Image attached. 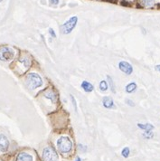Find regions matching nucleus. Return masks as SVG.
I'll use <instances>...</instances> for the list:
<instances>
[{"instance_id": "nucleus-1", "label": "nucleus", "mask_w": 160, "mask_h": 161, "mask_svg": "<svg viewBox=\"0 0 160 161\" xmlns=\"http://www.w3.org/2000/svg\"><path fill=\"white\" fill-rule=\"evenodd\" d=\"M26 83L29 89L35 90L43 85V80L39 74H35V72H31V74H27L26 78Z\"/></svg>"}, {"instance_id": "nucleus-2", "label": "nucleus", "mask_w": 160, "mask_h": 161, "mask_svg": "<svg viewBox=\"0 0 160 161\" xmlns=\"http://www.w3.org/2000/svg\"><path fill=\"white\" fill-rule=\"evenodd\" d=\"M57 148L62 154L69 153L73 149V142L68 137H61L57 140Z\"/></svg>"}, {"instance_id": "nucleus-3", "label": "nucleus", "mask_w": 160, "mask_h": 161, "mask_svg": "<svg viewBox=\"0 0 160 161\" xmlns=\"http://www.w3.org/2000/svg\"><path fill=\"white\" fill-rule=\"evenodd\" d=\"M78 23V17H70L64 24H62L61 26V31L62 34L64 35H68L70 34L71 31L74 29V27L76 26Z\"/></svg>"}, {"instance_id": "nucleus-4", "label": "nucleus", "mask_w": 160, "mask_h": 161, "mask_svg": "<svg viewBox=\"0 0 160 161\" xmlns=\"http://www.w3.org/2000/svg\"><path fill=\"white\" fill-rule=\"evenodd\" d=\"M15 56V51L8 46L0 47V60L4 62L11 61Z\"/></svg>"}, {"instance_id": "nucleus-5", "label": "nucleus", "mask_w": 160, "mask_h": 161, "mask_svg": "<svg viewBox=\"0 0 160 161\" xmlns=\"http://www.w3.org/2000/svg\"><path fill=\"white\" fill-rule=\"evenodd\" d=\"M43 158L44 161H58L59 157L53 148L46 147L43 151Z\"/></svg>"}, {"instance_id": "nucleus-6", "label": "nucleus", "mask_w": 160, "mask_h": 161, "mask_svg": "<svg viewBox=\"0 0 160 161\" xmlns=\"http://www.w3.org/2000/svg\"><path fill=\"white\" fill-rule=\"evenodd\" d=\"M118 68L121 71H123L125 74L127 75H130L133 72V67L132 65L127 62L125 61H121L118 62Z\"/></svg>"}, {"instance_id": "nucleus-7", "label": "nucleus", "mask_w": 160, "mask_h": 161, "mask_svg": "<svg viewBox=\"0 0 160 161\" xmlns=\"http://www.w3.org/2000/svg\"><path fill=\"white\" fill-rule=\"evenodd\" d=\"M8 147H9V141L7 139V138L1 134L0 135V151L1 152H6L7 149H8Z\"/></svg>"}, {"instance_id": "nucleus-8", "label": "nucleus", "mask_w": 160, "mask_h": 161, "mask_svg": "<svg viewBox=\"0 0 160 161\" xmlns=\"http://www.w3.org/2000/svg\"><path fill=\"white\" fill-rule=\"evenodd\" d=\"M15 161H33V157L30 154H28V153L22 152L17 155Z\"/></svg>"}, {"instance_id": "nucleus-9", "label": "nucleus", "mask_w": 160, "mask_h": 161, "mask_svg": "<svg viewBox=\"0 0 160 161\" xmlns=\"http://www.w3.org/2000/svg\"><path fill=\"white\" fill-rule=\"evenodd\" d=\"M102 104H103L104 108H106V109H113V108H115L114 101L110 97H104L103 100H102Z\"/></svg>"}, {"instance_id": "nucleus-10", "label": "nucleus", "mask_w": 160, "mask_h": 161, "mask_svg": "<svg viewBox=\"0 0 160 161\" xmlns=\"http://www.w3.org/2000/svg\"><path fill=\"white\" fill-rule=\"evenodd\" d=\"M140 6L144 8H151L156 4V0H140Z\"/></svg>"}, {"instance_id": "nucleus-11", "label": "nucleus", "mask_w": 160, "mask_h": 161, "mask_svg": "<svg viewBox=\"0 0 160 161\" xmlns=\"http://www.w3.org/2000/svg\"><path fill=\"white\" fill-rule=\"evenodd\" d=\"M81 86H82V88L85 92H91L94 90V86L91 83L88 82V80H83V82L82 83V84H81Z\"/></svg>"}, {"instance_id": "nucleus-12", "label": "nucleus", "mask_w": 160, "mask_h": 161, "mask_svg": "<svg viewBox=\"0 0 160 161\" xmlns=\"http://www.w3.org/2000/svg\"><path fill=\"white\" fill-rule=\"evenodd\" d=\"M137 83H134V82H132V83H130L129 84H127L126 85V88H125V91H126V92H127V93H132V92H134L136 90H137Z\"/></svg>"}, {"instance_id": "nucleus-13", "label": "nucleus", "mask_w": 160, "mask_h": 161, "mask_svg": "<svg viewBox=\"0 0 160 161\" xmlns=\"http://www.w3.org/2000/svg\"><path fill=\"white\" fill-rule=\"evenodd\" d=\"M138 127L141 130H145V131H152L154 130V126L150 124V123H146V124H142V123H138Z\"/></svg>"}, {"instance_id": "nucleus-14", "label": "nucleus", "mask_w": 160, "mask_h": 161, "mask_svg": "<svg viewBox=\"0 0 160 161\" xmlns=\"http://www.w3.org/2000/svg\"><path fill=\"white\" fill-rule=\"evenodd\" d=\"M44 96H45L46 98L50 99L53 102H55V101H57V95L55 94L54 92H53V91H51V90L47 91V92L44 93Z\"/></svg>"}, {"instance_id": "nucleus-15", "label": "nucleus", "mask_w": 160, "mask_h": 161, "mask_svg": "<svg viewBox=\"0 0 160 161\" xmlns=\"http://www.w3.org/2000/svg\"><path fill=\"white\" fill-rule=\"evenodd\" d=\"M99 87H100V90L101 92H106L108 90V88H109V85H108V83L106 82V80H101V82L100 83Z\"/></svg>"}, {"instance_id": "nucleus-16", "label": "nucleus", "mask_w": 160, "mask_h": 161, "mask_svg": "<svg viewBox=\"0 0 160 161\" xmlns=\"http://www.w3.org/2000/svg\"><path fill=\"white\" fill-rule=\"evenodd\" d=\"M107 79H108V83L109 84L110 86V90L112 92H115V86H114V83H113V80L111 78L109 75H107Z\"/></svg>"}, {"instance_id": "nucleus-17", "label": "nucleus", "mask_w": 160, "mask_h": 161, "mask_svg": "<svg viewBox=\"0 0 160 161\" xmlns=\"http://www.w3.org/2000/svg\"><path fill=\"white\" fill-rule=\"evenodd\" d=\"M130 149L127 148V147H125L123 149H122V151H121V155L125 158H129V156H130Z\"/></svg>"}, {"instance_id": "nucleus-18", "label": "nucleus", "mask_w": 160, "mask_h": 161, "mask_svg": "<svg viewBox=\"0 0 160 161\" xmlns=\"http://www.w3.org/2000/svg\"><path fill=\"white\" fill-rule=\"evenodd\" d=\"M143 137L147 139H150L154 137V133L152 131H145L143 133Z\"/></svg>"}, {"instance_id": "nucleus-19", "label": "nucleus", "mask_w": 160, "mask_h": 161, "mask_svg": "<svg viewBox=\"0 0 160 161\" xmlns=\"http://www.w3.org/2000/svg\"><path fill=\"white\" fill-rule=\"evenodd\" d=\"M71 102H73V107H74V110H75V111H77V102H76V100H75V98H74V96L73 95H71Z\"/></svg>"}, {"instance_id": "nucleus-20", "label": "nucleus", "mask_w": 160, "mask_h": 161, "mask_svg": "<svg viewBox=\"0 0 160 161\" xmlns=\"http://www.w3.org/2000/svg\"><path fill=\"white\" fill-rule=\"evenodd\" d=\"M126 103L127 104V105H130V106H131V107H134L135 106V103L131 101V100H126Z\"/></svg>"}, {"instance_id": "nucleus-21", "label": "nucleus", "mask_w": 160, "mask_h": 161, "mask_svg": "<svg viewBox=\"0 0 160 161\" xmlns=\"http://www.w3.org/2000/svg\"><path fill=\"white\" fill-rule=\"evenodd\" d=\"M49 34H50L53 38L56 37V34L54 33V30H53V28H49Z\"/></svg>"}, {"instance_id": "nucleus-22", "label": "nucleus", "mask_w": 160, "mask_h": 161, "mask_svg": "<svg viewBox=\"0 0 160 161\" xmlns=\"http://www.w3.org/2000/svg\"><path fill=\"white\" fill-rule=\"evenodd\" d=\"M49 2L51 5H53V6H56L59 4V0H49Z\"/></svg>"}, {"instance_id": "nucleus-23", "label": "nucleus", "mask_w": 160, "mask_h": 161, "mask_svg": "<svg viewBox=\"0 0 160 161\" xmlns=\"http://www.w3.org/2000/svg\"><path fill=\"white\" fill-rule=\"evenodd\" d=\"M155 70H156V71H157L158 72H160V64H158V65H156Z\"/></svg>"}, {"instance_id": "nucleus-24", "label": "nucleus", "mask_w": 160, "mask_h": 161, "mask_svg": "<svg viewBox=\"0 0 160 161\" xmlns=\"http://www.w3.org/2000/svg\"><path fill=\"white\" fill-rule=\"evenodd\" d=\"M75 161H82V159L80 158L79 157H77V158H76V160H75Z\"/></svg>"}, {"instance_id": "nucleus-25", "label": "nucleus", "mask_w": 160, "mask_h": 161, "mask_svg": "<svg viewBox=\"0 0 160 161\" xmlns=\"http://www.w3.org/2000/svg\"><path fill=\"white\" fill-rule=\"evenodd\" d=\"M1 1H2V0H0V2H1Z\"/></svg>"}]
</instances>
